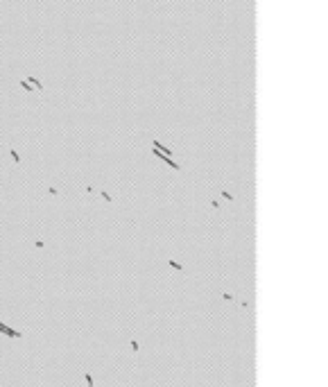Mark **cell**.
I'll use <instances>...</instances> for the list:
<instances>
[{
  "label": "cell",
  "instance_id": "6da1fadb",
  "mask_svg": "<svg viewBox=\"0 0 328 387\" xmlns=\"http://www.w3.org/2000/svg\"><path fill=\"white\" fill-rule=\"evenodd\" d=\"M30 82H32V84H34V86H36L39 91H43V84H41L39 79H34V77H30Z\"/></svg>",
  "mask_w": 328,
  "mask_h": 387
},
{
  "label": "cell",
  "instance_id": "7a4b0ae2",
  "mask_svg": "<svg viewBox=\"0 0 328 387\" xmlns=\"http://www.w3.org/2000/svg\"><path fill=\"white\" fill-rule=\"evenodd\" d=\"M9 154H11V159H14V161H16V163H21V156H18V152H16V149H11V152H9Z\"/></svg>",
  "mask_w": 328,
  "mask_h": 387
},
{
  "label": "cell",
  "instance_id": "3957f363",
  "mask_svg": "<svg viewBox=\"0 0 328 387\" xmlns=\"http://www.w3.org/2000/svg\"><path fill=\"white\" fill-rule=\"evenodd\" d=\"M170 265H172V267H174V269H179V272H181V269H183V267H181V263H177V260H170Z\"/></svg>",
  "mask_w": 328,
  "mask_h": 387
},
{
  "label": "cell",
  "instance_id": "277c9868",
  "mask_svg": "<svg viewBox=\"0 0 328 387\" xmlns=\"http://www.w3.org/2000/svg\"><path fill=\"white\" fill-rule=\"evenodd\" d=\"M100 195H102V197H104V199H106V202H113V199H111V195H109V193H106V190H102V193H100Z\"/></svg>",
  "mask_w": 328,
  "mask_h": 387
},
{
  "label": "cell",
  "instance_id": "5b68a950",
  "mask_svg": "<svg viewBox=\"0 0 328 387\" xmlns=\"http://www.w3.org/2000/svg\"><path fill=\"white\" fill-rule=\"evenodd\" d=\"M222 197H224V199H231V202H233V195H231V193H226V190H222Z\"/></svg>",
  "mask_w": 328,
  "mask_h": 387
},
{
  "label": "cell",
  "instance_id": "8992f818",
  "mask_svg": "<svg viewBox=\"0 0 328 387\" xmlns=\"http://www.w3.org/2000/svg\"><path fill=\"white\" fill-rule=\"evenodd\" d=\"M21 86H23V89H25V91H34V89H32V86H30V84H27V82H21Z\"/></svg>",
  "mask_w": 328,
  "mask_h": 387
},
{
  "label": "cell",
  "instance_id": "52a82bcc",
  "mask_svg": "<svg viewBox=\"0 0 328 387\" xmlns=\"http://www.w3.org/2000/svg\"><path fill=\"white\" fill-rule=\"evenodd\" d=\"M86 383H88V387H93V376L90 374H86Z\"/></svg>",
  "mask_w": 328,
  "mask_h": 387
}]
</instances>
